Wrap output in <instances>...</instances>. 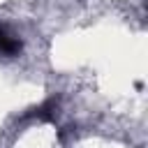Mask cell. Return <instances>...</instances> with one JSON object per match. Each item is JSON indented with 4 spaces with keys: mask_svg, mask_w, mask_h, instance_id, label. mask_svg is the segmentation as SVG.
Listing matches in <instances>:
<instances>
[{
    "mask_svg": "<svg viewBox=\"0 0 148 148\" xmlns=\"http://www.w3.org/2000/svg\"><path fill=\"white\" fill-rule=\"evenodd\" d=\"M21 51V39L12 32H7L5 28H0V53L2 56H16Z\"/></svg>",
    "mask_w": 148,
    "mask_h": 148,
    "instance_id": "6da1fadb",
    "label": "cell"
}]
</instances>
